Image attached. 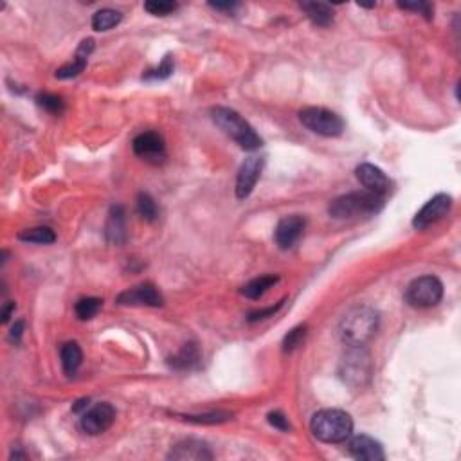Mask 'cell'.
<instances>
[{
  "mask_svg": "<svg viewBox=\"0 0 461 461\" xmlns=\"http://www.w3.org/2000/svg\"><path fill=\"white\" fill-rule=\"evenodd\" d=\"M378 312L371 306H353L339 324V337L346 346H366L378 330Z\"/></svg>",
  "mask_w": 461,
  "mask_h": 461,
  "instance_id": "6da1fadb",
  "label": "cell"
},
{
  "mask_svg": "<svg viewBox=\"0 0 461 461\" xmlns=\"http://www.w3.org/2000/svg\"><path fill=\"white\" fill-rule=\"evenodd\" d=\"M312 435L323 443H343L353 432V420L341 409H321L310 422Z\"/></svg>",
  "mask_w": 461,
  "mask_h": 461,
  "instance_id": "7a4b0ae2",
  "label": "cell"
},
{
  "mask_svg": "<svg viewBox=\"0 0 461 461\" xmlns=\"http://www.w3.org/2000/svg\"><path fill=\"white\" fill-rule=\"evenodd\" d=\"M211 118L217 123L218 128L233 139L240 148L247 150V152H254V150L261 148V138L256 134V130L237 110L227 107H217L211 110Z\"/></svg>",
  "mask_w": 461,
  "mask_h": 461,
  "instance_id": "3957f363",
  "label": "cell"
},
{
  "mask_svg": "<svg viewBox=\"0 0 461 461\" xmlns=\"http://www.w3.org/2000/svg\"><path fill=\"white\" fill-rule=\"evenodd\" d=\"M384 197L370 193V191H355L333 200L328 207L330 217L336 220H348L355 217H370L384 207Z\"/></svg>",
  "mask_w": 461,
  "mask_h": 461,
  "instance_id": "277c9868",
  "label": "cell"
},
{
  "mask_svg": "<svg viewBox=\"0 0 461 461\" xmlns=\"http://www.w3.org/2000/svg\"><path fill=\"white\" fill-rule=\"evenodd\" d=\"M339 375L351 389H362L370 384L373 377V362L364 346H348V351L341 358Z\"/></svg>",
  "mask_w": 461,
  "mask_h": 461,
  "instance_id": "5b68a950",
  "label": "cell"
},
{
  "mask_svg": "<svg viewBox=\"0 0 461 461\" xmlns=\"http://www.w3.org/2000/svg\"><path fill=\"white\" fill-rule=\"evenodd\" d=\"M443 299V283L436 276H420L405 289V303L413 309H432Z\"/></svg>",
  "mask_w": 461,
  "mask_h": 461,
  "instance_id": "8992f818",
  "label": "cell"
},
{
  "mask_svg": "<svg viewBox=\"0 0 461 461\" xmlns=\"http://www.w3.org/2000/svg\"><path fill=\"white\" fill-rule=\"evenodd\" d=\"M303 126L323 138H339L344 132V121L336 112L323 107H306L299 112Z\"/></svg>",
  "mask_w": 461,
  "mask_h": 461,
  "instance_id": "52a82bcc",
  "label": "cell"
},
{
  "mask_svg": "<svg viewBox=\"0 0 461 461\" xmlns=\"http://www.w3.org/2000/svg\"><path fill=\"white\" fill-rule=\"evenodd\" d=\"M115 420V409L114 405H110L108 402H101L95 404L94 408H90L88 411H85L81 415V429L83 432L90 436L103 435L105 431H108Z\"/></svg>",
  "mask_w": 461,
  "mask_h": 461,
  "instance_id": "ba28073f",
  "label": "cell"
},
{
  "mask_svg": "<svg viewBox=\"0 0 461 461\" xmlns=\"http://www.w3.org/2000/svg\"><path fill=\"white\" fill-rule=\"evenodd\" d=\"M450 207H452L450 195L438 193L415 214V218H413V227L418 229V231H423V229H427L429 225L436 224V222L442 220L443 217H447Z\"/></svg>",
  "mask_w": 461,
  "mask_h": 461,
  "instance_id": "9c48e42d",
  "label": "cell"
},
{
  "mask_svg": "<svg viewBox=\"0 0 461 461\" xmlns=\"http://www.w3.org/2000/svg\"><path fill=\"white\" fill-rule=\"evenodd\" d=\"M132 150L138 157L152 164H160L166 159V143L159 132H143L132 141Z\"/></svg>",
  "mask_w": 461,
  "mask_h": 461,
  "instance_id": "30bf717a",
  "label": "cell"
},
{
  "mask_svg": "<svg viewBox=\"0 0 461 461\" xmlns=\"http://www.w3.org/2000/svg\"><path fill=\"white\" fill-rule=\"evenodd\" d=\"M115 301L121 306H153V309H157V306H162L164 299L159 290L155 289V285L141 283V285H135L119 294Z\"/></svg>",
  "mask_w": 461,
  "mask_h": 461,
  "instance_id": "8fae6325",
  "label": "cell"
},
{
  "mask_svg": "<svg viewBox=\"0 0 461 461\" xmlns=\"http://www.w3.org/2000/svg\"><path fill=\"white\" fill-rule=\"evenodd\" d=\"M263 166H265V159L258 155H251L244 160V164L238 170V177H237V197L240 200L247 199L249 195L252 193V190L258 184L259 177H261Z\"/></svg>",
  "mask_w": 461,
  "mask_h": 461,
  "instance_id": "7c38bea8",
  "label": "cell"
},
{
  "mask_svg": "<svg viewBox=\"0 0 461 461\" xmlns=\"http://www.w3.org/2000/svg\"><path fill=\"white\" fill-rule=\"evenodd\" d=\"M306 229V220L301 214H290V217L281 218L276 225L274 231V240L278 244L279 249L286 251L292 249L294 245L298 244L299 238L303 237Z\"/></svg>",
  "mask_w": 461,
  "mask_h": 461,
  "instance_id": "4fadbf2b",
  "label": "cell"
},
{
  "mask_svg": "<svg viewBox=\"0 0 461 461\" xmlns=\"http://www.w3.org/2000/svg\"><path fill=\"white\" fill-rule=\"evenodd\" d=\"M355 175H357L358 182L366 187V191L378 195V197H384L385 199V195L391 190V180H389L388 175H385L378 166H375V164H361V166H357V170H355Z\"/></svg>",
  "mask_w": 461,
  "mask_h": 461,
  "instance_id": "5bb4252c",
  "label": "cell"
},
{
  "mask_svg": "<svg viewBox=\"0 0 461 461\" xmlns=\"http://www.w3.org/2000/svg\"><path fill=\"white\" fill-rule=\"evenodd\" d=\"M168 460H179V461H204L213 460V452H211L209 445L200 440H182V442L175 443L168 454Z\"/></svg>",
  "mask_w": 461,
  "mask_h": 461,
  "instance_id": "9a60e30c",
  "label": "cell"
},
{
  "mask_svg": "<svg viewBox=\"0 0 461 461\" xmlns=\"http://www.w3.org/2000/svg\"><path fill=\"white\" fill-rule=\"evenodd\" d=\"M348 452L361 461H382L385 460V452L380 442L366 435H358L348 443Z\"/></svg>",
  "mask_w": 461,
  "mask_h": 461,
  "instance_id": "2e32d148",
  "label": "cell"
},
{
  "mask_svg": "<svg viewBox=\"0 0 461 461\" xmlns=\"http://www.w3.org/2000/svg\"><path fill=\"white\" fill-rule=\"evenodd\" d=\"M94 51V40L87 38L80 43V47L76 49V54H74V60L71 63H65L63 67L56 71L58 80H69V78H76L78 74H81L87 67V61L90 53Z\"/></svg>",
  "mask_w": 461,
  "mask_h": 461,
  "instance_id": "e0dca14e",
  "label": "cell"
},
{
  "mask_svg": "<svg viewBox=\"0 0 461 461\" xmlns=\"http://www.w3.org/2000/svg\"><path fill=\"white\" fill-rule=\"evenodd\" d=\"M105 237L110 244L121 245L126 240V214L123 206H112L108 211L107 225H105Z\"/></svg>",
  "mask_w": 461,
  "mask_h": 461,
  "instance_id": "ac0fdd59",
  "label": "cell"
},
{
  "mask_svg": "<svg viewBox=\"0 0 461 461\" xmlns=\"http://www.w3.org/2000/svg\"><path fill=\"white\" fill-rule=\"evenodd\" d=\"M200 358L202 357H200V350L197 344H184L182 350L170 358V366L177 371H191L199 368Z\"/></svg>",
  "mask_w": 461,
  "mask_h": 461,
  "instance_id": "d6986e66",
  "label": "cell"
},
{
  "mask_svg": "<svg viewBox=\"0 0 461 461\" xmlns=\"http://www.w3.org/2000/svg\"><path fill=\"white\" fill-rule=\"evenodd\" d=\"M299 8L305 11L310 22L317 27H328L333 24V9L330 4H323V2H301Z\"/></svg>",
  "mask_w": 461,
  "mask_h": 461,
  "instance_id": "ffe728a7",
  "label": "cell"
},
{
  "mask_svg": "<svg viewBox=\"0 0 461 461\" xmlns=\"http://www.w3.org/2000/svg\"><path fill=\"white\" fill-rule=\"evenodd\" d=\"M278 281H279V276L276 274L259 276V278H254L249 283H245V285L240 289V294L249 299H259L261 296H265V294H267Z\"/></svg>",
  "mask_w": 461,
  "mask_h": 461,
  "instance_id": "44dd1931",
  "label": "cell"
},
{
  "mask_svg": "<svg viewBox=\"0 0 461 461\" xmlns=\"http://www.w3.org/2000/svg\"><path fill=\"white\" fill-rule=\"evenodd\" d=\"M61 357V366H63L65 375H76V371L80 370L81 362H83V353H81V348L78 343H65L60 350Z\"/></svg>",
  "mask_w": 461,
  "mask_h": 461,
  "instance_id": "7402d4cb",
  "label": "cell"
},
{
  "mask_svg": "<svg viewBox=\"0 0 461 461\" xmlns=\"http://www.w3.org/2000/svg\"><path fill=\"white\" fill-rule=\"evenodd\" d=\"M20 242H27V244H40V245H49L56 242V233L51 227H31L24 229L19 233Z\"/></svg>",
  "mask_w": 461,
  "mask_h": 461,
  "instance_id": "603a6c76",
  "label": "cell"
},
{
  "mask_svg": "<svg viewBox=\"0 0 461 461\" xmlns=\"http://www.w3.org/2000/svg\"><path fill=\"white\" fill-rule=\"evenodd\" d=\"M121 20H123V15L119 11H115V9H110V8L100 9V11H95L94 15H92V29L105 33V31L114 29Z\"/></svg>",
  "mask_w": 461,
  "mask_h": 461,
  "instance_id": "cb8c5ba5",
  "label": "cell"
},
{
  "mask_svg": "<svg viewBox=\"0 0 461 461\" xmlns=\"http://www.w3.org/2000/svg\"><path fill=\"white\" fill-rule=\"evenodd\" d=\"M138 213L143 220L155 222L159 218V206L150 193L138 195Z\"/></svg>",
  "mask_w": 461,
  "mask_h": 461,
  "instance_id": "d4e9b609",
  "label": "cell"
},
{
  "mask_svg": "<svg viewBox=\"0 0 461 461\" xmlns=\"http://www.w3.org/2000/svg\"><path fill=\"white\" fill-rule=\"evenodd\" d=\"M101 299L100 298H81L80 301L74 306V312H76L78 319L80 321H88L92 317L98 316V312L101 310Z\"/></svg>",
  "mask_w": 461,
  "mask_h": 461,
  "instance_id": "484cf974",
  "label": "cell"
},
{
  "mask_svg": "<svg viewBox=\"0 0 461 461\" xmlns=\"http://www.w3.org/2000/svg\"><path fill=\"white\" fill-rule=\"evenodd\" d=\"M36 103H38L43 110H47L49 114H54V115H60L61 112L65 110L63 98L56 94H49V92H42V94H38Z\"/></svg>",
  "mask_w": 461,
  "mask_h": 461,
  "instance_id": "4316f807",
  "label": "cell"
},
{
  "mask_svg": "<svg viewBox=\"0 0 461 461\" xmlns=\"http://www.w3.org/2000/svg\"><path fill=\"white\" fill-rule=\"evenodd\" d=\"M173 71H175V63H173L172 54H166V56L162 58V61L159 63V67L146 71L143 78H145V80H166V78L172 76Z\"/></svg>",
  "mask_w": 461,
  "mask_h": 461,
  "instance_id": "83f0119b",
  "label": "cell"
},
{
  "mask_svg": "<svg viewBox=\"0 0 461 461\" xmlns=\"http://www.w3.org/2000/svg\"><path fill=\"white\" fill-rule=\"evenodd\" d=\"M305 337H306V324H298L296 328H292V330L285 336V339H283V351H285V353H290V351H294L296 348H299L303 344V341H305Z\"/></svg>",
  "mask_w": 461,
  "mask_h": 461,
  "instance_id": "f1b7e54d",
  "label": "cell"
},
{
  "mask_svg": "<svg viewBox=\"0 0 461 461\" xmlns=\"http://www.w3.org/2000/svg\"><path fill=\"white\" fill-rule=\"evenodd\" d=\"M145 9L153 16H168L179 9V4L168 2V0H148V2H145Z\"/></svg>",
  "mask_w": 461,
  "mask_h": 461,
  "instance_id": "f546056e",
  "label": "cell"
},
{
  "mask_svg": "<svg viewBox=\"0 0 461 461\" xmlns=\"http://www.w3.org/2000/svg\"><path fill=\"white\" fill-rule=\"evenodd\" d=\"M398 8L405 9V11H415L418 15H422L423 19L431 20L432 13H435V8H432L431 2H425V0H411V2H398Z\"/></svg>",
  "mask_w": 461,
  "mask_h": 461,
  "instance_id": "4dcf8cb0",
  "label": "cell"
},
{
  "mask_svg": "<svg viewBox=\"0 0 461 461\" xmlns=\"http://www.w3.org/2000/svg\"><path fill=\"white\" fill-rule=\"evenodd\" d=\"M184 418L187 420V422H195V423H222V422H227L229 418H231V415L229 413H224V411H213V413H206V415H190V416H184Z\"/></svg>",
  "mask_w": 461,
  "mask_h": 461,
  "instance_id": "1f68e13d",
  "label": "cell"
},
{
  "mask_svg": "<svg viewBox=\"0 0 461 461\" xmlns=\"http://www.w3.org/2000/svg\"><path fill=\"white\" fill-rule=\"evenodd\" d=\"M283 305H285V299H281V301L278 303V305L274 306H269V309H263V310H254V312H251L247 316V321L249 323H258V321H263V319H269V317H274L276 314L279 312V310L283 309Z\"/></svg>",
  "mask_w": 461,
  "mask_h": 461,
  "instance_id": "d6a6232c",
  "label": "cell"
},
{
  "mask_svg": "<svg viewBox=\"0 0 461 461\" xmlns=\"http://www.w3.org/2000/svg\"><path fill=\"white\" fill-rule=\"evenodd\" d=\"M269 423H271L272 427H276V429H279V431H290V423H289V418H286L285 415H283L281 411H272L269 413Z\"/></svg>",
  "mask_w": 461,
  "mask_h": 461,
  "instance_id": "836d02e7",
  "label": "cell"
},
{
  "mask_svg": "<svg viewBox=\"0 0 461 461\" xmlns=\"http://www.w3.org/2000/svg\"><path fill=\"white\" fill-rule=\"evenodd\" d=\"M209 8L217 9V11H224V13H234L238 8H240V4L238 2H209Z\"/></svg>",
  "mask_w": 461,
  "mask_h": 461,
  "instance_id": "e575fe53",
  "label": "cell"
},
{
  "mask_svg": "<svg viewBox=\"0 0 461 461\" xmlns=\"http://www.w3.org/2000/svg\"><path fill=\"white\" fill-rule=\"evenodd\" d=\"M22 332H24V321H16V323L13 324L11 332H9V339L19 343L20 337H22Z\"/></svg>",
  "mask_w": 461,
  "mask_h": 461,
  "instance_id": "d590c367",
  "label": "cell"
},
{
  "mask_svg": "<svg viewBox=\"0 0 461 461\" xmlns=\"http://www.w3.org/2000/svg\"><path fill=\"white\" fill-rule=\"evenodd\" d=\"M15 303L13 301H8L4 305V309H2V323H8L9 317H11V314L15 312Z\"/></svg>",
  "mask_w": 461,
  "mask_h": 461,
  "instance_id": "8d00e7d4",
  "label": "cell"
},
{
  "mask_svg": "<svg viewBox=\"0 0 461 461\" xmlns=\"http://www.w3.org/2000/svg\"><path fill=\"white\" fill-rule=\"evenodd\" d=\"M88 408V400L87 398H81V400H78L76 404L73 405V411L74 413H81V411H87Z\"/></svg>",
  "mask_w": 461,
  "mask_h": 461,
  "instance_id": "74e56055",
  "label": "cell"
}]
</instances>
